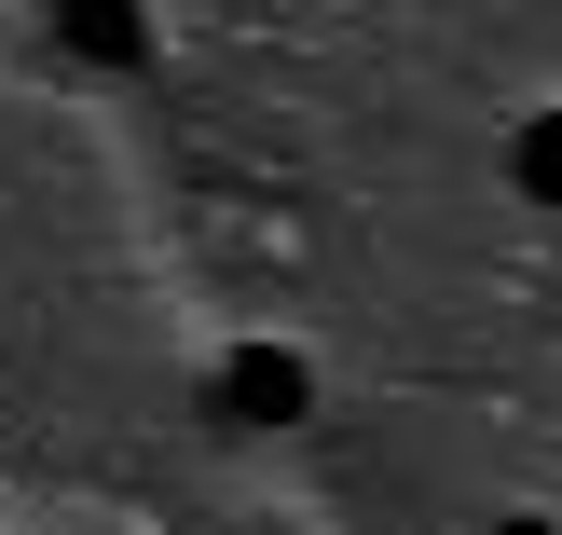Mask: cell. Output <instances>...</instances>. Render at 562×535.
<instances>
[{"instance_id": "obj_1", "label": "cell", "mask_w": 562, "mask_h": 535, "mask_svg": "<svg viewBox=\"0 0 562 535\" xmlns=\"http://www.w3.org/2000/svg\"><path fill=\"white\" fill-rule=\"evenodd\" d=\"M220 412H234V426H302V412H316V384H302L289 344H247L234 371H220Z\"/></svg>"}, {"instance_id": "obj_2", "label": "cell", "mask_w": 562, "mask_h": 535, "mask_svg": "<svg viewBox=\"0 0 562 535\" xmlns=\"http://www.w3.org/2000/svg\"><path fill=\"white\" fill-rule=\"evenodd\" d=\"M42 14H55V42H69V55L137 69V0H42Z\"/></svg>"}, {"instance_id": "obj_3", "label": "cell", "mask_w": 562, "mask_h": 535, "mask_svg": "<svg viewBox=\"0 0 562 535\" xmlns=\"http://www.w3.org/2000/svg\"><path fill=\"white\" fill-rule=\"evenodd\" d=\"M508 179L536 192V207H562V110H536V124L508 137Z\"/></svg>"}, {"instance_id": "obj_4", "label": "cell", "mask_w": 562, "mask_h": 535, "mask_svg": "<svg viewBox=\"0 0 562 535\" xmlns=\"http://www.w3.org/2000/svg\"><path fill=\"white\" fill-rule=\"evenodd\" d=\"M494 535H549V522H494Z\"/></svg>"}]
</instances>
